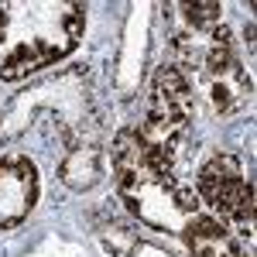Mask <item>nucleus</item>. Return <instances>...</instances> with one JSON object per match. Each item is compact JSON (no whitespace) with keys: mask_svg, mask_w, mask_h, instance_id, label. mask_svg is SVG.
Segmentation results:
<instances>
[{"mask_svg":"<svg viewBox=\"0 0 257 257\" xmlns=\"http://www.w3.org/2000/svg\"><path fill=\"white\" fill-rule=\"evenodd\" d=\"M113 172H117V189L127 209L151 230H185V223L196 216L199 196L182 185L175 172H165L144 155L134 131H120L113 148Z\"/></svg>","mask_w":257,"mask_h":257,"instance_id":"nucleus-2","label":"nucleus"},{"mask_svg":"<svg viewBox=\"0 0 257 257\" xmlns=\"http://www.w3.org/2000/svg\"><path fill=\"white\" fill-rule=\"evenodd\" d=\"M219 4H185L182 7V18H185V28H216L219 24Z\"/></svg>","mask_w":257,"mask_h":257,"instance_id":"nucleus-8","label":"nucleus"},{"mask_svg":"<svg viewBox=\"0 0 257 257\" xmlns=\"http://www.w3.org/2000/svg\"><path fill=\"white\" fill-rule=\"evenodd\" d=\"M192 110H196V96L185 86L182 72L175 65H161L151 79L148 110H144V120L134 127V134L144 155L165 172H175V151L192 120Z\"/></svg>","mask_w":257,"mask_h":257,"instance_id":"nucleus-4","label":"nucleus"},{"mask_svg":"<svg viewBox=\"0 0 257 257\" xmlns=\"http://www.w3.org/2000/svg\"><path fill=\"white\" fill-rule=\"evenodd\" d=\"M86 7L76 0L0 4V76L21 79L65 59L82 38Z\"/></svg>","mask_w":257,"mask_h":257,"instance_id":"nucleus-1","label":"nucleus"},{"mask_svg":"<svg viewBox=\"0 0 257 257\" xmlns=\"http://www.w3.org/2000/svg\"><path fill=\"white\" fill-rule=\"evenodd\" d=\"M196 196L237 226V233H254V185L243 178L240 158L213 155L196 175Z\"/></svg>","mask_w":257,"mask_h":257,"instance_id":"nucleus-5","label":"nucleus"},{"mask_svg":"<svg viewBox=\"0 0 257 257\" xmlns=\"http://www.w3.org/2000/svg\"><path fill=\"white\" fill-rule=\"evenodd\" d=\"M175 69L192 96H202L213 113H230L250 96V79L240 69L233 38L223 24L185 28L175 38Z\"/></svg>","mask_w":257,"mask_h":257,"instance_id":"nucleus-3","label":"nucleus"},{"mask_svg":"<svg viewBox=\"0 0 257 257\" xmlns=\"http://www.w3.org/2000/svg\"><path fill=\"white\" fill-rule=\"evenodd\" d=\"M38 199V172L24 155L0 158V230L18 226L35 209Z\"/></svg>","mask_w":257,"mask_h":257,"instance_id":"nucleus-6","label":"nucleus"},{"mask_svg":"<svg viewBox=\"0 0 257 257\" xmlns=\"http://www.w3.org/2000/svg\"><path fill=\"white\" fill-rule=\"evenodd\" d=\"M185 247L192 257H243L230 226L213 216H192L185 223Z\"/></svg>","mask_w":257,"mask_h":257,"instance_id":"nucleus-7","label":"nucleus"}]
</instances>
